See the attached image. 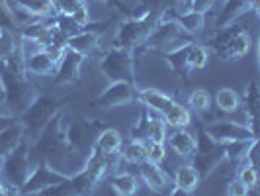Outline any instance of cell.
<instances>
[{
    "mask_svg": "<svg viewBox=\"0 0 260 196\" xmlns=\"http://www.w3.org/2000/svg\"><path fill=\"white\" fill-rule=\"evenodd\" d=\"M227 194L229 196H245V194H248V188L241 183L239 179H235V181H231L229 186H227Z\"/></svg>",
    "mask_w": 260,
    "mask_h": 196,
    "instance_id": "cell-41",
    "label": "cell"
},
{
    "mask_svg": "<svg viewBox=\"0 0 260 196\" xmlns=\"http://www.w3.org/2000/svg\"><path fill=\"white\" fill-rule=\"evenodd\" d=\"M215 104L225 114H235L241 106V96L233 89H221L215 94Z\"/></svg>",
    "mask_w": 260,
    "mask_h": 196,
    "instance_id": "cell-28",
    "label": "cell"
},
{
    "mask_svg": "<svg viewBox=\"0 0 260 196\" xmlns=\"http://www.w3.org/2000/svg\"><path fill=\"white\" fill-rule=\"evenodd\" d=\"M22 65L27 75H36V77H49L55 73V67H57L45 49H36V51L24 55Z\"/></svg>",
    "mask_w": 260,
    "mask_h": 196,
    "instance_id": "cell-14",
    "label": "cell"
},
{
    "mask_svg": "<svg viewBox=\"0 0 260 196\" xmlns=\"http://www.w3.org/2000/svg\"><path fill=\"white\" fill-rule=\"evenodd\" d=\"M213 4H215V0H190L188 8H190V12H198L206 16V12H209L213 8Z\"/></svg>",
    "mask_w": 260,
    "mask_h": 196,
    "instance_id": "cell-40",
    "label": "cell"
},
{
    "mask_svg": "<svg viewBox=\"0 0 260 196\" xmlns=\"http://www.w3.org/2000/svg\"><path fill=\"white\" fill-rule=\"evenodd\" d=\"M104 126L100 124V120H73L65 126V142L69 145V149L75 153L77 157H80L82 161L86 159L88 151L94 145L96 135L100 133Z\"/></svg>",
    "mask_w": 260,
    "mask_h": 196,
    "instance_id": "cell-6",
    "label": "cell"
},
{
    "mask_svg": "<svg viewBox=\"0 0 260 196\" xmlns=\"http://www.w3.org/2000/svg\"><path fill=\"white\" fill-rule=\"evenodd\" d=\"M170 16L178 22V26L182 27L186 34H190V36H198V34H202V30H204V24H206V20H204V14H198V12H184V14H178L174 12V8H169Z\"/></svg>",
    "mask_w": 260,
    "mask_h": 196,
    "instance_id": "cell-24",
    "label": "cell"
},
{
    "mask_svg": "<svg viewBox=\"0 0 260 196\" xmlns=\"http://www.w3.org/2000/svg\"><path fill=\"white\" fill-rule=\"evenodd\" d=\"M252 142V139H250ZM250 142L247 139H235V142H225V153L229 161H243L247 155V149Z\"/></svg>",
    "mask_w": 260,
    "mask_h": 196,
    "instance_id": "cell-35",
    "label": "cell"
},
{
    "mask_svg": "<svg viewBox=\"0 0 260 196\" xmlns=\"http://www.w3.org/2000/svg\"><path fill=\"white\" fill-rule=\"evenodd\" d=\"M34 165L36 161L31 157V139H27L26 135L14 149L0 157V179L10 188V194H18L20 186L24 184Z\"/></svg>",
    "mask_w": 260,
    "mask_h": 196,
    "instance_id": "cell-2",
    "label": "cell"
},
{
    "mask_svg": "<svg viewBox=\"0 0 260 196\" xmlns=\"http://www.w3.org/2000/svg\"><path fill=\"white\" fill-rule=\"evenodd\" d=\"M182 27L178 26V22L170 16L169 10L160 14V18L156 20L151 34L145 38V41L137 47L139 51H170L178 45L190 43L192 39L182 38Z\"/></svg>",
    "mask_w": 260,
    "mask_h": 196,
    "instance_id": "cell-4",
    "label": "cell"
},
{
    "mask_svg": "<svg viewBox=\"0 0 260 196\" xmlns=\"http://www.w3.org/2000/svg\"><path fill=\"white\" fill-rule=\"evenodd\" d=\"M6 194H10V188L4 184V181L0 179V196H6Z\"/></svg>",
    "mask_w": 260,
    "mask_h": 196,
    "instance_id": "cell-44",
    "label": "cell"
},
{
    "mask_svg": "<svg viewBox=\"0 0 260 196\" xmlns=\"http://www.w3.org/2000/svg\"><path fill=\"white\" fill-rule=\"evenodd\" d=\"M252 47V38H250V32L247 27L237 26L233 32V36L229 38V41L223 45L221 49H217L215 55L221 59V61H239L241 57H245Z\"/></svg>",
    "mask_w": 260,
    "mask_h": 196,
    "instance_id": "cell-13",
    "label": "cell"
},
{
    "mask_svg": "<svg viewBox=\"0 0 260 196\" xmlns=\"http://www.w3.org/2000/svg\"><path fill=\"white\" fill-rule=\"evenodd\" d=\"M22 137H24V126L20 124V120L0 130V157H4L10 149H14Z\"/></svg>",
    "mask_w": 260,
    "mask_h": 196,
    "instance_id": "cell-26",
    "label": "cell"
},
{
    "mask_svg": "<svg viewBox=\"0 0 260 196\" xmlns=\"http://www.w3.org/2000/svg\"><path fill=\"white\" fill-rule=\"evenodd\" d=\"M18 51V39L12 30H0V61L10 59Z\"/></svg>",
    "mask_w": 260,
    "mask_h": 196,
    "instance_id": "cell-31",
    "label": "cell"
},
{
    "mask_svg": "<svg viewBox=\"0 0 260 196\" xmlns=\"http://www.w3.org/2000/svg\"><path fill=\"white\" fill-rule=\"evenodd\" d=\"M237 179L245 184L248 190H252V188H256V184H258V169H254V167H250L248 163H245V165H241V169L237 173Z\"/></svg>",
    "mask_w": 260,
    "mask_h": 196,
    "instance_id": "cell-36",
    "label": "cell"
},
{
    "mask_svg": "<svg viewBox=\"0 0 260 196\" xmlns=\"http://www.w3.org/2000/svg\"><path fill=\"white\" fill-rule=\"evenodd\" d=\"M147 142H155V144H165L167 142V124L160 116H151V120H149Z\"/></svg>",
    "mask_w": 260,
    "mask_h": 196,
    "instance_id": "cell-32",
    "label": "cell"
},
{
    "mask_svg": "<svg viewBox=\"0 0 260 196\" xmlns=\"http://www.w3.org/2000/svg\"><path fill=\"white\" fill-rule=\"evenodd\" d=\"M250 10H256V2H247V0H225V6L221 8V12L217 16L215 22V30L235 24L237 18L245 16Z\"/></svg>",
    "mask_w": 260,
    "mask_h": 196,
    "instance_id": "cell-17",
    "label": "cell"
},
{
    "mask_svg": "<svg viewBox=\"0 0 260 196\" xmlns=\"http://www.w3.org/2000/svg\"><path fill=\"white\" fill-rule=\"evenodd\" d=\"M167 128H174V130H180V128H188L190 122H192V114L188 110V106L180 104V102H172L169 110L165 114H160Z\"/></svg>",
    "mask_w": 260,
    "mask_h": 196,
    "instance_id": "cell-22",
    "label": "cell"
},
{
    "mask_svg": "<svg viewBox=\"0 0 260 196\" xmlns=\"http://www.w3.org/2000/svg\"><path fill=\"white\" fill-rule=\"evenodd\" d=\"M190 157H192V163L190 165L200 175V179L206 181L209 175L227 159L225 144L215 142L213 137H209L208 133H206V130H204V126L200 124V128H198V139H196V149Z\"/></svg>",
    "mask_w": 260,
    "mask_h": 196,
    "instance_id": "cell-5",
    "label": "cell"
},
{
    "mask_svg": "<svg viewBox=\"0 0 260 196\" xmlns=\"http://www.w3.org/2000/svg\"><path fill=\"white\" fill-rule=\"evenodd\" d=\"M67 98H59L53 92H38V96L31 100V104L18 116L20 124L24 126V135L27 139H36L39 131L47 126V122L51 120L59 110H63V104Z\"/></svg>",
    "mask_w": 260,
    "mask_h": 196,
    "instance_id": "cell-3",
    "label": "cell"
},
{
    "mask_svg": "<svg viewBox=\"0 0 260 196\" xmlns=\"http://www.w3.org/2000/svg\"><path fill=\"white\" fill-rule=\"evenodd\" d=\"M145 147H147V159L153 161V163H162L167 159V149H165V144H155V142H145Z\"/></svg>",
    "mask_w": 260,
    "mask_h": 196,
    "instance_id": "cell-38",
    "label": "cell"
},
{
    "mask_svg": "<svg viewBox=\"0 0 260 196\" xmlns=\"http://www.w3.org/2000/svg\"><path fill=\"white\" fill-rule=\"evenodd\" d=\"M108 184L112 186V190L119 196H131L137 192L139 188V179L131 173H116L112 177H106Z\"/></svg>",
    "mask_w": 260,
    "mask_h": 196,
    "instance_id": "cell-20",
    "label": "cell"
},
{
    "mask_svg": "<svg viewBox=\"0 0 260 196\" xmlns=\"http://www.w3.org/2000/svg\"><path fill=\"white\" fill-rule=\"evenodd\" d=\"M200 183H202V179H200V175L196 173L192 165H182L174 173V186L180 188L184 194L194 192L196 188L200 186Z\"/></svg>",
    "mask_w": 260,
    "mask_h": 196,
    "instance_id": "cell-23",
    "label": "cell"
},
{
    "mask_svg": "<svg viewBox=\"0 0 260 196\" xmlns=\"http://www.w3.org/2000/svg\"><path fill=\"white\" fill-rule=\"evenodd\" d=\"M204 130L209 137H213L215 142H235V139H256L258 133L250 130L248 124H239V122H213L204 126Z\"/></svg>",
    "mask_w": 260,
    "mask_h": 196,
    "instance_id": "cell-10",
    "label": "cell"
},
{
    "mask_svg": "<svg viewBox=\"0 0 260 196\" xmlns=\"http://www.w3.org/2000/svg\"><path fill=\"white\" fill-rule=\"evenodd\" d=\"M92 147L100 151L102 155H116L121 149V133L116 128H102L100 133L96 135Z\"/></svg>",
    "mask_w": 260,
    "mask_h": 196,
    "instance_id": "cell-19",
    "label": "cell"
},
{
    "mask_svg": "<svg viewBox=\"0 0 260 196\" xmlns=\"http://www.w3.org/2000/svg\"><path fill=\"white\" fill-rule=\"evenodd\" d=\"M49 22H51L53 26L57 27L65 38H71V36H75L77 32H80L82 27L78 26L77 22L71 18V16H67V14H57V16H53L49 18Z\"/></svg>",
    "mask_w": 260,
    "mask_h": 196,
    "instance_id": "cell-33",
    "label": "cell"
},
{
    "mask_svg": "<svg viewBox=\"0 0 260 196\" xmlns=\"http://www.w3.org/2000/svg\"><path fill=\"white\" fill-rule=\"evenodd\" d=\"M160 16L158 14H149L147 18L135 20V18H125L119 26H117L116 38H114V45L116 47H127V49H137L141 43L145 41V38L151 34L153 26L156 24Z\"/></svg>",
    "mask_w": 260,
    "mask_h": 196,
    "instance_id": "cell-8",
    "label": "cell"
},
{
    "mask_svg": "<svg viewBox=\"0 0 260 196\" xmlns=\"http://www.w3.org/2000/svg\"><path fill=\"white\" fill-rule=\"evenodd\" d=\"M188 104L192 106V110H196L198 114H204L209 110V104H211V96L206 89H196L190 96H188Z\"/></svg>",
    "mask_w": 260,
    "mask_h": 196,
    "instance_id": "cell-34",
    "label": "cell"
},
{
    "mask_svg": "<svg viewBox=\"0 0 260 196\" xmlns=\"http://www.w3.org/2000/svg\"><path fill=\"white\" fill-rule=\"evenodd\" d=\"M98 41H100V32L92 30L90 24H88V26L82 27L80 32H77L75 36L67 38V47L80 53V55H84V57H88L98 47Z\"/></svg>",
    "mask_w": 260,
    "mask_h": 196,
    "instance_id": "cell-15",
    "label": "cell"
},
{
    "mask_svg": "<svg viewBox=\"0 0 260 196\" xmlns=\"http://www.w3.org/2000/svg\"><path fill=\"white\" fill-rule=\"evenodd\" d=\"M84 55L73 51L67 47L65 55L61 57V61L55 67V87H63V85H75L78 80V75H80V67L84 63Z\"/></svg>",
    "mask_w": 260,
    "mask_h": 196,
    "instance_id": "cell-12",
    "label": "cell"
},
{
    "mask_svg": "<svg viewBox=\"0 0 260 196\" xmlns=\"http://www.w3.org/2000/svg\"><path fill=\"white\" fill-rule=\"evenodd\" d=\"M100 71L112 82L114 80L135 82V75H133V49L112 45L104 53L102 61H100Z\"/></svg>",
    "mask_w": 260,
    "mask_h": 196,
    "instance_id": "cell-7",
    "label": "cell"
},
{
    "mask_svg": "<svg viewBox=\"0 0 260 196\" xmlns=\"http://www.w3.org/2000/svg\"><path fill=\"white\" fill-rule=\"evenodd\" d=\"M139 167V177L145 181V184L155 190V192H165L167 190V183H169V177L165 175V171L160 169L158 163H153L149 159H143L137 163Z\"/></svg>",
    "mask_w": 260,
    "mask_h": 196,
    "instance_id": "cell-16",
    "label": "cell"
},
{
    "mask_svg": "<svg viewBox=\"0 0 260 196\" xmlns=\"http://www.w3.org/2000/svg\"><path fill=\"white\" fill-rule=\"evenodd\" d=\"M243 102H245V114L248 116V126L252 131H256V112H258L260 104V91L258 82L254 78L248 82L247 91L243 94Z\"/></svg>",
    "mask_w": 260,
    "mask_h": 196,
    "instance_id": "cell-21",
    "label": "cell"
},
{
    "mask_svg": "<svg viewBox=\"0 0 260 196\" xmlns=\"http://www.w3.org/2000/svg\"><path fill=\"white\" fill-rule=\"evenodd\" d=\"M0 77L4 91V106L14 116H20L31 100L38 96V89L27 78V73L22 65V55L16 51L6 61H0Z\"/></svg>",
    "mask_w": 260,
    "mask_h": 196,
    "instance_id": "cell-1",
    "label": "cell"
},
{
    "mask_svg": "<svg viewBox=\"0 0 260 196\" xmlns=\"http://www.w3.org/2000/svg\"><path fill=\"white\" fill-rule=\"evenodd\" d=\"M137 100V89L135 82H125V80H114L96 100L94 106L98 108H116V106L129 104Z\"/></svg>",
    "mask_w": 260,
    "mask_h": 196,
    "instance_id": "cell-11",
    "label": "cell"
},
{
    "mask_svg": "<svg viewBox=\"0 0 260 196\" xmlns=\"http://www.w3.org/2000/svg\"><path fill=\"white\" fill-rule=\"evenodd\" d=\"M65 179L67 175L59 173L57 169H53L47 161L39 159V161H36L34 169L29 171V175H27V179L24 181V184L20 186L18 194H41V190H45L47 186L61 183Z\"/></svg>",
    "mask_w": 260,
    "mask_h": 196,
    "instance_id": "cell-9",
    "label": "cell"
},
{
    "mask_svg": "<svg viewBox=\"0 0 260 196\" xmlns=\"http://www.w3.org/2000/svg\"><path fill=\"white\" fill-rule=\"evenodd\" d=\"M121 157H123L127 163H133V165H137L139 161L147 159V147H145V142H141V139H131L127 145H123Z\"/></svg>",
    "mask_w": 260,
    "mask_h": 196,
    "instance_id": "cell-30",
    "label": "cell"
},
{
    "mask_svg": "<svg viewBox=\"0 0 260 196\" xmlns=\"http://www.w3.org/2000/svg\"><path fill=\"white\" fill-rule=\"evenodd\" d=\"M209 51L202 43H190L188 45V55H186V69H204L208 65Z\"/></svg>",
    "mask_w": 260,
    "mask_h": 196,
    "instance_id": "cell-27",
    "label": "cell"
},
{
    "mask_svg": "<svg viewBox=\"0 0 260 196\" xmlns=\"http://www.w3.org/2000/svg\"><path fill=\"white\" fill-rule=\"evenodd\" d=\"M0 30H12L16 32L18 26H16V22H14L12 14L8 10V4H6V0H0Z\"/></svg>",
    "mask_w": 260,
    "mask_h": 196,
    "instance_id": "cell-39",
    "label": "cell"
},
{
    "mask_svg": "<svg viewBox=\"0 0 260 196\" xmlns=\"http://www.w3.org/2000/svg\"><path fill=\"white\" fill-rule=\"evenodd\" d=\"M192 43V41H190ZM190 43H184V45H178V47H174V49H170V51H165V59H167V63L170 65V69L176 73V75H182L186 73L188 69H186V55H188V45Z\"/></svg>",
    "mask_w": 260,
    "mask_h": 196,
    "instance_id": "cell-29",
    "label": "cell"
},
{
    "mask_svg": "<svg viewBox=\"0 0 260 196\" xmlns=\"http://www.w3.org/2000/svg\"><path fill=\"white\" fill-rule=\"evenodd\" d=\"M137 100L139 104L151 110V112H156V114H165L172 106V96L167 94L162 91H156V89H143V91H137Z\"/></svg>",
    "mask_w": 260,
    "mask_h": 196,
    "instance_id": "cell-18",
    "label": "cell"
},
{
    "mask_svg": "<svg viewBox=\"0 0 260 196\" xmlns=\"http://www.w3.org/2000/svg\"><path fill=\"white\" fill-rule=\"evenodd\" d=\"M169 144L180 157H190L196 149V137L190 131H186V128H180L174 130V133L169 137Z\"/></svg>",
    "mask_w": 260,
    "mask_h": 196,
    "instance_id": "cell-25",
    "label": "cell"
},
{
    "mask_svg": "<svg viewBox=\"0 0 260 196\" xmlns=\"http://www.w3.org/2000/svg\"><path fill=\"white\" fill-rule=\"evenodd\" d=\"M18 120V116H12V114H0V130H4L6 126H10Z\"/></svg>",
    "mask_w": 260,
    "mask_h": 196,
    "instance_id": "cell-42",
    "label": "cell"
},
{
    "mask_svg": "<svg viewBox=\"0 0 260 196\" xmlns=\"http://www.w3.org/2000/svg\"><path fill=\"white\" fill-rule=\"evenodd\" d=\"M149 120H151V110L143 108L139 124H137L135 128H131V139H141V142H147V130H149Z\"/></svg>",
    "mask_w": 260,
    "mask_h": 196,
    "instance_id": "cell-37",
    "label": "cell"
},
{
    "mask_svg": "<svg viewBox=\"0 0 260 196\" xmlns=\"http://www.w3.org/2000/svg\"><path fill=\"white\" fill-rule=\"evenodd\" d=\"M102 2H104V4H110V6H114L116 10H121L123 14H129V10L123 6V2H121V0H102Z\"/></svg>",
    "mask_w": 260,
    "mask_h": 196,
    "instance_id": "cell-43",
    "label": "cell"
},
{
    "mask_svg": "<svg viewBox=\"0 0 260 196\" xmlns=\"http://www.w3.org/2000/svg\"><path fill=\"white\" fill-rule=\"evenodd\" d=\"M247 2H256V0H247Z\"/></svg>",
    "mask_w": 260,
    "mask_h": 196,
    "instance_id": "cell-45",
    "label": "cell"
}]
</instances>
